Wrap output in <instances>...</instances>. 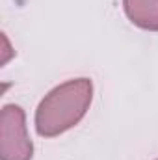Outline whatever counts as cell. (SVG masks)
Instances as JSON below:
<instances>
[{
  "label": "cell",
  "instance_id": "3957f363",
  "mask_svg": "<svg viewBox=\"0 0 158 160\" xmlns=\"http://www.w3.org/2000/svg\"><path fill=\"white\" fill-rule=\"evenodd\" d=\"M128 21L149 32H158V0H123Z\"/></svg>",
  "mask_w": 158,
  "mask_h": 160
},
{
  "label": "cell",
  "instance_id": "277c9868",
  "mask_svg": "<svg viewBox=\"0 0 158 160\" xmlns=\"http://www.w3.org/2000/svg\"><path fill=\"white\" fill-rule=\"evenodd\" d=\"M2 43H4V50H2V65H6L7 60L13 56V50H11V47H9V41H7V38H6V34H2Z\"/></svg>",
  "mask_w": 158,
  "mask_h": 160
},
{
  "label": "cell",
  "instance_id": "6da1fadb",
  "mask_svg": "<svg viewBox=\"0 0 158 160\" xmlns=\"http://www.w3.org/2000/svg\"><path fill=\"white\" fill-rule=\"evenodd\" d=\"M93 101V84L89 78L67 80L50 89L36 110V130L43 138H54L75 125L87 114Z\"/></svg>",
  "mask_w": 158,
  "mask_h": 160
},
{
  "label": "cell",
  "instance_id": "7a4b0ae2",
  "mask_svg": "<svg viewBox=\"0 0 158 160\" xmlns=\"http://www.w3.org/2000/svg\"><path fill=\"white\" fill-rule=\"evenodd\" d=\"M34 145L28 136L24 110L17 104H6L0 112V158L32 160Z\"/></svg>",
  "mask_w": 158,
  "mask_h": 160
}]
</instances>
